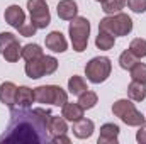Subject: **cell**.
I'll use <instances>...</instances> for the list:
<instances>
[{
	"mask_svg": "<svg viewBox=\"0 0 146 144\" xmlns=\"http://www.w3.org/2000/svg\"><path fill=\"white\" fill-rule=\"evenodd\" d=\"M39 131H46V127L37 120L34 110L31 112H15L12 110V124L9 127V134L0 137L5 143H41L44 141L39 136Z\"/></svg>",
	"mask_w": 146,
	"mask_h": 144,
	"instance_id": "6da1fadb",
	"label": "cell"
},
{
	"mask_svg": "<svg viewBox=\"0 0 146 144\" xmlns=\"http://www.w3.org/2000/svg\"><path fill=\"white\" fill-rule=\"evenodd\" d=\"M68 34L72 39V46L76 53H83L88 44L90 36V22L87 17H73L68 27Z\"/></svg>",
	"mask_w": 146,
	"mask_h": 144,
	"instance_id": "7a4b0ae2",
	"label": "cell"
},
{
	"mask_svg": "<svg viewBox=\"0 0 146 144\" xmlns=\"http://www.w3.org/2000/svg\"><path fill=\"white\" fill-rule=\"evenodd\" d=\"M99 31L109 32L112 36H127L133 31V20L127 14H112L99 22Z\"/></svg>",
	"mask_w": 146,
	"mask_h": 144,
	"instance_id": "3957f363",
	"label": "cell"
},
{
	"mask_svg": "<svg viewBox=\"0 0 146 144\" xmlns=\"http://www.w3.org/2000/svg\"><path fill=\"white\" fill-rule=\"evenodd\" d=\"M112 112L115 117H119L124 124L133 126V127H139L145 124V115L134 107V104L127 98H121L117 102H114Z\"/></svg>",
	"mask_w": 146,
	"mask_h": 144,
	"instance_id": "277c9868",
	"label": "cell"
},
{
	"mask_svg": "<svg viewBox=\"0 0 146 144\" xmlns=\"http://www.w3.org/2000/svg\"><path fill=\"white\" fill-rule=\"evenodd\" d=\"M34 100L37 104H48V105L63 107L68 102V95L58 85H42V87L34 88Z\"/></svg>",
	"mask_w": 146,
	"mask_h": 144,
	"instance_id": "5b68a950",
	"label": "cell"
},
{
	"mask_svg": "<svg viewBox=\"0 0 146 144\" xmlns=\"http://www.w3.org/2000/svg\"><path fill=\"white\" fill-rule=\"evenodd\" d=\"M112 71V65H110V59L106 56H97V58H92L87 66H85V75H87V80L92 81V83H102L106 81L110 76Z\"/></svg>",
	"mask_w": 146,
	"mask_h": 144,
	"instance_id": "8992f818",
	"label": "cell"
},
{
	"mask_svg": "<svg viewBox=\"0 0 146 144\" xmlns=\"http://www.w3.org/2000/svg\"><path fill=\"white\" fill-rule=\"evenodd\" d=\"M27 9L31 14V22L36 29H46L51 22V14L44 0H27Z\"/></svg>",
	"mask_w": 146,
	"mask_h": 144,
	"instance_id": "52a82bcc",
	"label": "cell"
},
{
	"mask_svg": "<svg viewBox=\"0 0 146 144\" xmlns=\"http://www.w3.org/2000/svg\"><path fill=\"white\" fill-rule=\"evenodd\" d=\"M3 17H5V22H7L9 26H12L14 29H19V27L26 22V14H24V10H22L19 5H10V7H7Z\"/></svg>",
	"mask_w": 146,
	"mask_h": 144,
	"instance_id": "ba28073f",
	"label": "cell"
},
{
	"mask_svg": "<svg viewBox=\"0 0 146 144\" xmlns=\"http://www.w3.org/2000/svg\"><path fill=\"white\" fill-rule=\"evenodd\" d=\"M46 48L53 53H65L68 49V42L60 31H53L46 36Z\"/></svg>",
	"mask_w": 146,
	"mask_h": 144,
	"instance_id": "9c48e42d",
	"label": "cell"
},
{
	"mask_svg": "<svg viewBox=\"0 0 146 144\" xmlns=\"http://www.w3.org/2000/svg\"><path fill=\"white\" fill-rule=\"evenodd\" d=\"M119 126L115 124H104L100 127V134H99V144H115L117 143V137H119Z\"/></svg>",
	"mask_w": 146,
	"mask_h": 144,
	"instance_id": "30bf717a",
	"label": "cell"
},
{
	"mask_svg": "<svg viewBox=\"0 0 146 144\" xmlns=\"http://www.w3.org/2000/svg\"><path fill=\"white\" fill-rule=\"evenodd\" d=\"M72 131L78 139H87V137H90L94 134V122L90 119L82 117V119H78V120L73 122Z\"/></svg>",
	"mask_w": 146,
	"mask_h": 144,
	"instance_id": "8fae6325",
	"label": "cell"
},
{
	"mask_svg": "<svg viewBox=\"0 0 146 144\" xmlns=\"http://www.w3.org/2000/svg\"><path fill=\"white\" fill-rule=\"evenodd\" d=\"M15 97H17V87L12 81H5L0 85V102L7 107L15 105Z\"/></svg>",
	"mask_w": 146,
	"mask_h": 144,
	"instance_id": "7c38bea8",
	"label": "cell"
},
{
	"mask_svg": "<svg viewBox=\"0 0 146 144\" xmlns=\"http://www.w3.org/2000/svg\"><path fill=\"white\" fill-rule=\"evenodd\" d=\"M56 12H58V17L60 19L72 20L73 17H76L78 5H76L75 0H60L58 2V7H56Z\"/></svg>",
	"mask_w": 146,
	"mask_h": 144,
	"instance_id": "4fadbf2b",
	"label": "cell"
},
{
	"mask_svg": "<svg viewBox=\"0 0 146 144\" xmlns=\"http://www.w3.org/2000/svg\"><path fill=\"white\" fill-rule=\"evenodd\" d=\"M34 102V90L29 87H17V97H15V105L21 108H29Z\"/></svg>",
	"mask_w": 146,
	"mask_h": 144,
	"instance_id": "5bb4252c",
	"label": "cell"
},
{
	"mask_svg": "<svg viewBox=\"0 0 146 144\" xmlns=\"http://www.w3.org/2000/svg\"><path fill=\"white\" fill-rule=\"evenodd\" d=\"M26 75L33 80H37L41 76H44V68H42V56L41 58H34V59H29L26 63Z\"/></svg>",
	"mask_w": 146,
	"mask_h": 144,
	"instance_id": "9a60e30c",
	"label": "cell"
},
{
	"mask_svg": "<svg viewBox=\"0 0 146 144\" xmlns=\"http://www.w3.org/2000/svg\"><path fill=\"white\" fill-rule=\"evenodd\" d=\"M127 97L134 102H141L146 98V85L141 81H136L133 80L127 87Z\"/></svg>",
	"mask_w": 146,
	"mask_h": 144,
	"instance_id": "2e32d148",
	"label": "cell"
},
{
	"mask_svg": "<svg viewBox=\"0 0 146 144\" xmlns=\"http://www.w3.org/2000/svg\"><path fill=\"white\" fill-rule=\"evenodd\" d=\"M61 115H63L66 120L75 122V120H78V119L83 117V108H82V105H80L78 102H76V104H70V102H66V104L63 105Z\"/></svg>",
	"mask_w": 146,
	"mask_h": 144,
	"instance_id": "e0dca14e",
	"label": "cell"
},
{
	"mask_svg": "<svg viewBox=\"0 0 146 144\" xmlns=\"http://www.w3.org/2000/svg\"><path fill=\"white\" fill-rule=\"evenodd\" d=\"M48 131L53 134V136H60V134H66L68 132V126H66V119L61 115H51V120H49V126H48Z\"/></svg>",
	"mask_w": 146,
	"mask_h": 144,
	"instance_id": "ac0fdd59",
	"label": "cell"
},
{
	"mask_svg": "<svg viewBox=\"0 0 146 144\" xmlns=\"http://www.w3.org/2000/svg\"><path fill=\"white\" fill-rule=\"evenodd\" d=\"M99 102V97L95 92H90V90H85L82 95H78V104L82 105L83 110H88V108H94Z\"/></svg>",
	"mask_w": 146,
	"mask_h": 144,
	"instance_id": "d6986e66",
	"label": "cell"
},
{
	"mask_svg": "<svg viewBox=\"0 0 146 144\" xmlns=\"http://www.w3.org/2000/svg\"><path fill=\"white\" fill-rule=\"evenodd\" d=\"M68 90H70L72 95H82V93H83L85 90H88V88H87V83H85V80H83L82 76L73 75L72 78L68 80Z\"/></svg>",
	"mask_w": 146,
	"mask_h": 144,
	"instance_id": "ffe728a7",
	"label": "cell"
},
{
	"mask_svg": "<svg viewBox=\"0 0 146 144\" xmlns=\"http://www.w3.org/2000/svg\"><path fill=\"white\" fill-rule=\"evenodd\" d=\"M114 42H115V39L112 34L109 32H104V31H99V36L95 39V46L99 48V49H104V51H109L114 48Z\"/></svg>",
	"mask_w": 146,
	"mask_h": 144,
	"instance_id": "44dd1931",
	"label": "cell"
},
{
	"mask_svg": "<svg viewBox=\"0 0 146 144\" xmlns=\"http://www.w3.org/2000/svg\"><path fill=\"white\" fill-rule=\"evenodd\" d=\"M21 53H22V48H21V44H19V41H14L2 54H3V58L9 61V63H15V61H19V58H21Z\"/></svg>",
	"mask_w": 146,
	"mask_h": 144,
	"instance_id": "7402d4cb",
	"label": "cell"
},
{
	"mask_svg": "<svg viewBox=\"0 0 146 144\" xmlns=\"http://www.w3.org/2000/svg\"><path fill=\"white\" fill-rule=\"evenodd\" d=\"M124 7H126V0H104V2H102V10H104L107 15L119 14Z\"/></svg>",
	"mask_w": 146,
	"mask_h": 144,
	"instance_id": "603a6c76",
	"label": "cell"
},
{
	"mask_svg": "<svg viewBox=\"0 0 146 144\" xmlns=\"http://www.w3.org/2000/svg\"><path fill=\"white\" fill-rule=\"evenodd\" d=\"M129 51L136 58H145L146 56V39H141V37L133 39L131 44H129Z\"/></svg>",
	"mask_w": 146,
	"mask_h": 144,
	"instance_id": "cb8c5ba5",
	"label": "cell"
},
{
	"mask_svg": "<svg viewBox=\"0 0 146 144\" xmlns=\"http://www.w3.org/2000/svg\"><path fill=\"white\" fill-rule=\"evenodd\" d=\"M41 56H42V49L37 44H27V46H24L22 53H21V58H24L26 61L34 59V58H41Z\"/></svg>",
	"mask_w": 146,
	"mask_h": 144,
	"instance_id": "d4e9b609",
	"label": "cell"
},
{
	"mask_svg": "<svg viewBox=\"0 0 146 144\" xmlns=\"http://www.w3.org/2000/svg\"><path fill=\"white\" fill-rule=\"evenodd\" d=\"M138 59H139V58H136L129 49H126V51L121 53V56H119V65H121L122 70H131V68L138 63Z\"/></svg>",
	"mask_w": 146,
	"mask_h": 144,
	"instance_id": "484cf974",
	"label": "cell"
},
{
	"mask_svg": "<svg viewBox=\"0 0 146 144\" xmlns=\"http://www.w3.org/2000/svg\"><path fill=\"white\" fill-rule=\"evenodd\" d=\"M129 71H131V78H133V80L141 81V83L146 85V65L145 63H139V61H138Z\"/></svg>",
	"mask_w": 146,
	"mask_h": 144,
	"instance_id": "4316f807",
	"label": "cell"
},
{
	"mask_svg": "<svg viewBox=\"0 0 146 144\" xmlns=\"http://www.w3.org/2000/svg\"><path fill=\"white\" fill-rule=\"evenodd\" d=\"M42 68H44V75H53L58 70V59L54 56H44L42 54Z\"/></svg>",
	"mask_w": 146,
	"mask_h": 144,
	"instance_id": "83f0119b",
	"label": "cell"
},
{
	"mask_svg": "<svg viewBox=\"0 0 146 144\" xmlns=\"http://www.w3.org/2000/svg\"><path fill=\"white\" fill-rule=\"evenodd\" d=\"M14 41H17V37L14 36L12 32H2V34H0V54H2Z\"/></svg>",
	"mask_w": 146,
	"mask_h": 144,
	"instance_id": "f1b7e54d",
	"label": "cell"
},
{
	"mask_svg": "<svg viewBox=\"0 0 146 144\" xmlns=\"http://www.w3.org/2000/svg\"><path fill=\"white\" fill-rule=\"evenodd\" d=\"M127 7L136 14H143L146 12V0H127Z\"/></svg>",
	"mask_w": 146,
	"mask_h": 144,
	"instance_id": "f546056e",
	"label": "cell"
},
{
	"mask_svg": "<svg viewBox=\"0 0 146 144\" xmlns=\"http://www.w3.org/2000/svg\"><path fill=\"white\" fill-rule=\"evenodd\" d=\"M17 31L21 32V36H24V37H31V36H34V34H36V27L33 26V22H29V24H26V22H24Z\"/></svg>",
	"mask_w": 146,
	"mask_h": 144,
	"instance_id": "4dcf8cb0",
	"label": "cell"
},
{
	"mask_svg": "<svg viewBox=\"0 0 146 144\" xmlns=\"http://www.w3.org/2000/svg\"><path fill=\"white\" fill-rule=\"evenodd\" d=\"M136 141L139 144H146V126H139V131L136 132Z\"/></svg>",
	"mask_w": 146,
	"mask_h": 144,
	"instance_id": "1f68e13d",
	"label": "cell"
},
{
	"mask_svg": "<svg viewBox=\"0 0 146 144\" xmlns=\"http://www.w3.org/2000/svg\"><path fill=\"white\" fill-rule=\"evenodd\" d=\"M53 143H63V144H70L72 143V141H70V137H66V136H65V134H60V136H53Z\"/></svg>",
	"mask_w": 146,
	"mask_h": 144,
	"instance_id": "d6a6232c",
	"label": "cell"
},
{
	"mask_svg": "<svg viewBox=\"0 0 146 144\" xmlns=\"http://www.w3.org/2000/svg\"><path fill=\"white\" fill-rule=\"evenodd\" d=\"M95 2H104V0H95Z\"/></svg>",
	"mask_w": 146,
	"mask_h": 144,
	"instance_id": "836d02e7",
	"label": "cell"
}]
</instances>
